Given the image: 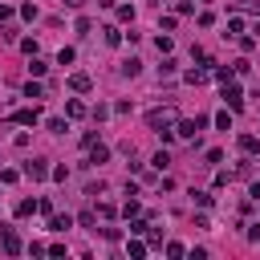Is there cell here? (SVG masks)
I'll list each match as a JSON object with an SVG mask.
<instances>
[{
	"instance_id": "obj_27",
	"label": "cell",
	"mask_w": 260,
	"mask_h": 260,
	"mask_svg": "<svg viewBox=\"0 0 260 260\" xmlns=\"http://www.w3.org/2000/svg\"><path fill=\"white\" fill-rule=\"evenodd\" d=\"M118 20H126V24H130V20H134V8H130V4H122V8H118Z\"/></svg>"
},
{
	"instance_id": "obj_35",
	"label": "cell",
	"mask_w": 260,
	"mask_h": 260,
	"mask_svg": "<svg viewBox=\"0 0 260 260\" xmlns=\"http://www.w3.org/2000/svg\"><path fill=\"white\" fill-rule=\"evenodd\" d=\"M65 4H69V8H81V4H85V0H65Z\"/></svg>"
},
{
	"instance_id": "obj_28",
	"label": "cell",
	"mask_w": 260,
	"mask_h": 260,
	"mask_svg": "<svg viewBox=\"0 0 260 260\" xmlns=\"http://www.w3.org/2000/svg\"><path fill=\"white\" fill-rule=\"evenodd\" d=\"M215 126H219V130H228V126H232V114H228V110H223V114H215Z\"/></svg>"
},
{
	"instance_id": "obj_19",
	"label": "cell",
	"mask_w": 260,
	"mask_h": 260,
	"mask_svg": "<svg viewBox=\"0 0 260 260\" xmlns=\"http://www.w3.org/2000/svg\"><path fill=\"white\" fill-rule=\"evenodd\" d=\"M187 81H191V85H203V81H207V69H187Z\"/></svg>"
},
{
	"instance_id": "obj_4",
	"label": "cell",
	"mask_w": 260,
	"mask_h": 260,
	"mask_svg": "<svg viewBox=\"0 0 260 260\" xmlns=\"http://www.w3.org/2000/svg\"><path fill=\"white\" fill-rule=\"evenodd\" d=\"M0 248H4L8 256H20V236H16L12 228H4V223H0Z\"/></svg>"
},
{
	"instance_id": "obj_18",
	"label": "cell",
	"mask_w": 260,
	"mask_h": 260,
	"mask_svg": "<svg viewBox=\"0 0 260 260\" xmlns=\"http://www.w3.org/2000/svg\"><path fill=\"white\" fill-rule=\"evenodd\" d=\"M154 45H158V53H171V49H175V41H171L167 32H158V37H154Z\"/></svg>"
},
{
	"instance_id": "obj_14",
	"label": "cell",
	"mask_w": 260,
	"mask_h": 260,
	"mask_svg": "<svg viewBox=\"0 0 260 260\" xmlns=\"http://www.w3.org/2000/svg\"><path fill=\"white\" fill-rule=\"evenodd\" d=\"M28 73H32V77H45V73H49V61L32 57V61H28Z\"/></svg>"
},
{
	"instance_id": "obj_11",
	"label": "cell",
	"mask_w": 260,
	"mask_h": 260,
	"mask_svg": "<svg viewBox=\"0 0 260 260\" xmlns=\"http://www.w3.org/2000/svg\"><path fill=\"white\" fill-rule=\"evenodd\" d=\"M118 73H122V77H138V73H142V61H138V57H130V61H122V69H118Z\"/></svg>"
},
{
	"instance_id": "obj_22",
	"label": "cell",
	"mask_w": 260,
	"mask_h": 260,
	"mask_svg": "<svg viewBox=\"0 0 260 260\" xmlns=\"http://www.w3.org/2000/svg\"><path fill=\"white\" fill-rule=\"evenodd\" d=\"M130 256L142 260V256H146V244H142V240H130Z\"/></svg>"
},
{
	"instance_id": "obj_12",
	"label": "cell",
	"mask_w": 260,
	"mask_h": 260,
	"mask_svg": "<svg viewBox=\"0 0 260 260\" xmlns=\"http://www.w3.org/2000/svg\"><path fill=\"white\" fill-rule=\"evenodd\" d=\"M37 207H41V199H20V203H16V215H20V219H28Z\"/></svg>"
},
{
	"instance_id": "obj_24",
	"label": "cell",
	"mask_w": 260,
	"mask_h": 260,
	"mask_svg": "<svg viewBox=\"0 0 260 260\" xmlns=\"http://www.w3.org/2000/svg\"><path fill=\"white\" fill-rule=\"evenodd\" d=\"M73 57H77V53H73V49H69V45H65V49H61V53H57V65H69V61H73Z\"/></svg>"
},
{
	"instance_id": "obj_29",
	"label": "cell",
	"mask_w": 260,
	"mask_h": 260,
	"mask_svg": "<svg viewBox=\"0 0 260 260\" xmlns=\"http://www.w3.org/2000/svg\"><path fill=\"white\" fill-rule=\"evenodd\" d=\"M49 130L53 134H65V118H49Z\"/></svg>"
},
{
	"instance_id": "obj_23",
	"label": "cell",
	"mask_w": 260,
	"mask_h": 260,
	"mask_svg": "<svg viewBox=\"0 0 260 260\" xmlns=\"http://www.w3.org/2000/svg\"><path fill=\"white\" fill-rule=\"evenodd\" d=\"M228 32H232V37H240V32H244V20H240V16H232V20H228Z\"/></svg>"
},
{
	"instance_id": "obj_16",
	"label": "cell",
	"mask_w": 260,
	"mask_h": 260,
	"mask_svg": "<svg viewBox=\"0 0 260 260\" xmlns=\"http://www.w3.org/2000/svg\"><path fill=\"white\" fill-rule=\"evenodd\" d=\"M146 232H150V223H146V219H138V215H134V219H130V236H146Z\"/></svg>"
},
{
	"instance_id": "obj_10",
	"label": "cell",
	"mask_w": 260,
	"mask_h": 260,
	"mask_svg": "<svg viewBox=\"0 0 260 260\" xmlns=\"http://www.w3.org/2000/svg\"><path fill=\"white\" fill-rule=\"evenodd\" d=\"M240 150L244 154H260V138L256 134H240Z\"/></svg>"
},
{
	"instance_id": "obj_5",
	"label": "cell",
	"mask_w": 260,
	"mask_h": 260,
	"mask_svg": "<svg viewBox=\"0 0 260 260\" xmlns=\"http://www.w3.org/2000/svg\"><path fill=\"white\" fill-rule=\"evenodd\" d=\"M24 175H28L32 183H41V179H49V162H45V158H28V162H24Z\"/></svg>"
},
{
	"instance_id": "obj_9",
	"label": "cell",
	"mask_w": 260,
	"mask_h": 260,
	"mask_svg": "<svg viewBox=\"0 0 260 260\" xmlns=\"http://www.w3.org/2000/svg\"><path fill=\"white\" fill-rule=\"evenodd\" d=\"M69 228H73V219H69V215H57V211L49 215V232H57V236H61V232H69Z\"/></svg>"
},
{
	"instance_id": "obj_17",
	"label": "cell",
	"mask_w": 260,
	"mask_h": 260,
	"mask_svg": "<svg viewBox=\"0 0 260 260\" xmlns=\"http://www.w3.org/2000/svg\"><path fill=\"white\" fill-rule=\"evenodd\" d=\"M102 37H106V45H122V32L110 24V28H102Z\"/></svg>"
},
{
	"instance_id": "obj_7",
	"label": "cell",
	"mask_w": 260,
	"mask_h": 260,
	"mask_svg": "<svg viewBox=\"0 0 260 260\" xmlns=\"http://www.w3.org/2000/svg\"><path fill=\"white\" fill-rule=\"evenodd\" d=\"M89 85H93L89 73H69V89H73V93H89Z\"/></svg>"
},
{
	"instance_id": "obj_1",
	"label": "cell",
	"mask_w": 260,
	"mask_h": 260,
	"mask_svg": "<svg viewBox=\"0 0 260 260\" xmlns=\"http://www.w3.org/2000/svg\"><path fill=\"white\" fill-rule=\"evenodd\" d=\"M146 126H150L154 134L175 130V106H158V110H150V114H146Z\"/></svg>"
},
{
	"instance_id": "obj_6",
	"label": "cell",
	"mask_w": 260,
	"mask_h": 260,
	"mask_svg": "<svg viewBox=\"0 0 260 260\" xmlns=\"http://www.w3.org/2000/svg\"><path fill=\"white\" fill-rule=\"evenodd\" d=\"M12 122H20V126H37V122H41V110H37V106H24V110L12 114Z\"/></svg>"
},
{
	"instance_id": "obj_20",
	"label": "cell",
	"mask_w": 260,
	"mask_h": 260,
	"mask_svg": "<svg viewBox=\"0 0 260 260\" xmlns=\"http://www.w3.org/2000/svg\"><path fill=\"white\" fill-rule=\"evenodd\" d=\"M24 98H45V89H41V81H28V85H24Z\"/></svg>"
},
{
	"instance_id": "obj_8",
	"label": "cell",
	"mask_w": 260,
	"mask_h": 260,
	"mask_svg": "<svg viewBox=\"0 0 260 260\" xmlns=\"http://www.w3.org/2000/svg\"><path fill=\"white\" fill-rule=\"evenodd\" d=\"M65 114H69V118H85V114H89V106H85L81 98H69V102H65Z\"/></svg>"
},
{
	"instance_id": "obj_31",
	"label": "cell",
	"mask_w": 260,
	"mask_h": 260,
	"mask_svg": "<svg viewBox=\"0 0 260 260\" xmlns=\"http://www.w3.org/2000/svg\"><path fill=\"white\" fill-rule=\"evenodd\" d=\"M191 195H195V203H199V207H211V195H207V191H191Z\"/></svg>"
},
{
	"instance_id": "obj_3",
	"label": "cell",
	"mask_w": 260,
	"mask_h": 260,
	"mask_svg": "<svg viewBox=\"0 0 260 260\" xmlns=\"http://www.w3.org/2000/svg\"><path fill=\"white\" fill-rule=\"evenodd\" d=\"M203 126H207V118H187V122H175V134L179 138H195Z\"/></svg>"
},
{
	"instance_id": "obj_33",
	"label": "cell",
	"mask_w": 260,
	"mask_h": 260,
	"mask_svg": "<svg viewBox=\"0 0 260 260\" xmlns=\"http://www.w3.org/2000/svg\"><path fill=\"white\" fill-rule=\"evenodd\" d=\"M167 256H171V260H179V256H183V244H175V240H171V244H167Z\"/></svg>"
},
{
	"instance_id": "obj_21",
	"label": "cell",
	"mask_w": 260,
	"mask_h": 260,
	"mask_svg": "<svg viewBox=\"0 0 260 260\" xmlns=\"http://www.w3.org/2000/svg\"><path fill=\"white\" fill-rule=\"evenodd\" d=\"M122 215H126V219H134V215H138V199H134V195L126 199V207H122Z\"/></svg>"
},
{
	"instance_id": "obj_26",
	"label": "cell",
	"mask_w": 260,
	"mask_h": 260,
	"mask_svg": "<svg viewBox=\"0 0 260 260\" xmlns=\"http://www.w3.org/2000/svg\"><path fill=\"white\" fill-rule=\"evenodd\" d=\"M20 16L24 20H37V4H20Z\"/></svg>"
},
{
	"instance_id": "obj_32",
	"label": "cell",
	"mask_w": 260,
	"mask_h": 260,
	"mask_svg": "<svg viewBox=\"0 0 260 260\" xmlns=\"http://www.w3.org/2000/svg\"><path fill=\"white\" fill-rule=\"evenodd\" d=\"M98 215L102 219H114V203H98Z\"/></svg>"
},
{
	"instance_id": "obj_30",
	"label": "cell",
	"mask_w": 260,
	"mask_h": 260,
	"mask_svg": "<svg viewBox=\"0 0 260 260\" xmlns=\"http://www.w3.org/2000/svg\"><path fill=\"white\" fill-rule=\"evenodd\" d=\"M150 162H154V167H158V171H162V167H167V162H171V154H167V150H158V154H154V158H150Z\"/></svg>"
},
{
	"instance_id": "obj_34",
	"label": "cell",
	"mask_w": 260,
	"mask_h": 260,
	"mask_svg": "<svg viewBox=\"0 0 260 260\" xmlns=\"http://www.w3.org/2000/svg\"><path fill=\"white\" fill-rule=\"evenodd\" d=\"M8 16H12V8H8V4L0 0V20H8Z\"/></svg>"
},
{
	"instance_id": "obj_15",
	"label": "cell",
	"mask_w": 260,
	"mask_h": 260,
	"mask_svg": "<svg viewBox=\"0 0 260 260\" xmlns=\"http://www.w3.org/2000/svg\"><path fill=\"white\" fill-rule=\"evenodd\" d=\"M215 81H219V85L236 81V69H228V65H215Z\"/></svg>"
},
{
	"instance_id": "obj_25",
	"label": "cell",
	"mask_w": 260,
	"mask_h": 260,
	"mask_svg": "<svg viewBox=\"0 0 260 260\" xmlns=\"http://www.w3.org/2000/svg\"><path fill=\"white\" fill-rule=\"evenodd\" d=\"M158 77H175V61H171V57L158 65Z\"/></svg>"
},
{
	"instance_id": "obj_2",
	"label": "cell",
	"mask_w": 260,
	"mask_h": 260,
	"mask_svg": "<svg viewBox=\"0 0 260 260\" xmlns=\"http://www.w3.org/2000/svg\"><path fill=\"white\" fill-rule=\"evenodd\" d=\"M223 102H228L232 114H240V110H244V89H240L236 81H228V85H223Z\"/></svg>"
},
{
	"instance_id": "obj_13",
	"label": "cell",
	"mask_w": 260,
	"mask_h": 260,
	"mask_svg": "<svg viewBox=\"0 0 260 260\" xmlns=\"http://www.w3.org/2000/svg\"><path fill=\"white\" fill-rule=\"evenodd\" d=\"M106 158H110V146L93 142V146H89V162H106Z\"/></svg>"
}]
</instances>
